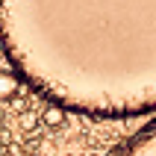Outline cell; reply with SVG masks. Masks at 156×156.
I'll use <instances>...</instances> for the list:
<instances>
[{"mask_svg":"<svg viewBox=\"0 0 156 156\" xmlns=\"http://www.w3.org/2000/svg\"><path fill=\"white\" fill-rule=\"evenodd\" d=\"M0 38L41 86L80 50L156 68V0H0Z\"/></svg>","mask_w":156,"mask_h":156,"instance_id":"cell-1","label":"cell"},{"mask_svg":"<svg viewBox=\"0 0 156 156\" xmlns=\"http://www.w3.org/2000/svg\"><path fill=\"white\" fill-rule=\"evenodd\" d=\"M38 121H41L44 127H50V130H59V127H65V121H68V115H65V109H62V106L50 103V106H44V109H41V115H38Z\"/></svg>","mask_w":156,"mask_h":156,"instance_id":"cell-2","label":"cell"},{"mask_svg":"<svg viewBox=\"0 0 156 156\" xmlns=\"http://www.w3.org/2000/svg\"><path fill=\"white\" fill-rule=\"evenodd\" d=\"M21 94V80L12 71H0V100H12Z\"/></svg>","mask_w":156,"mask_h":156,"instance_id":"cell-3","label":"cell"},{"mask_svg":"<svg viewBox=\"0 0 156 156\" xmlns=\"http://www.w3.org/2000/svg\"><path fill=\"white\" fill-rule=\"evenodd\" d=\"M38 124H41V121H38V115H35V112H30V109L21 112V130H24V133H33Z\"/></svg>","mask_w":156,"mask_h":156,"instance_id":"cell-4","label":"cell"}]
</instances>
